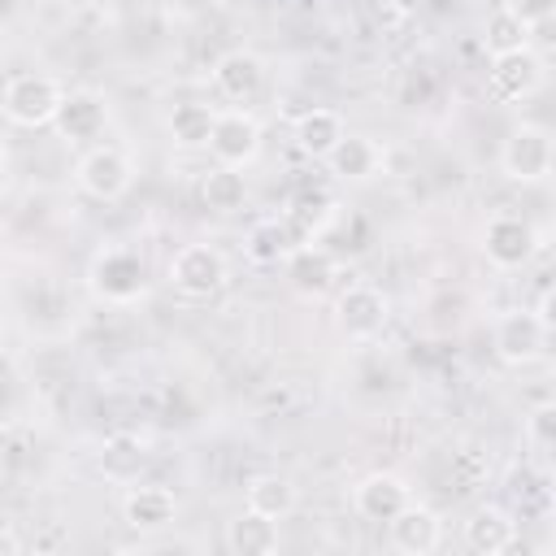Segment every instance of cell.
Here are the masks:
<instances>
[{"mask_svg": "<svg viewBox=\"0 0 556 556\" xmlns=\"http://www.w3.org/2000/svg\"><path fill=\"white\" fill-rule=\"evenodd\" d=\"M282 543L278 521L261 517V513H239L235 521H226V547L235 556H274Z\"/></svg>", "mask_w": 556, "mask_h": 556, "instance_id": "obj_20", "label": "cell"}, {"mask_svg": "<svg viewBox=\"0 0 556 556\" xmlns=\"http://www.w3.org/2000/svg\"><path fill=\"white\" fill-rule=\"evenodd\" d=\"M486 78H491V91L500 100H526L543 87V56L530 43L513 48V52H495Z\"/></svg>", "mask_w": 556, "mask_h": 556, "instance_id": "obj_9", "label": "cell"}, {"mask_svg": "<svg viewBox=\"0 0 556 556\" xmlns=\"http://www.w3.org/2000/svg\"><path fill=\"white\" fill-rule=\"evenodd\" d=\"M547 330L539 321V313L530 308H513V313H500L495 317V330H491V343H495V356L504 365H534L543 352H547Z\"/></svg>", "mask_w": 556, "mask_h": 556, "instance_id": "obj_5", "label": "cell"}, {"mask_svg": "<svg viewBox=\"0 0 556 556\" xmlns=\"http://www.w3.org/2000/svg\"><path fill=\"white\" fill-rule=\"evenodd\" d=\"M387 4H391V9L400 13V17H413V13H421V9L430 4V0H387Z\"/></svg>", "mask_w": 556, "mask_h": 556, "instance_id": "obj_30", "label": "cell"}, {"mask_svg": "<svg viewBox=\"0 0 556 556\" xmlns=\"http://www.w3.org/2000/svg\"><path fill=\"white\" fill-rule=\"evenodd\" d=\"M326 165H330L334 178L365 182V178H374V174L382 169V152H378L374 139H365V135H348V130H343V139L326 152Z\"/></svg>", "mask_w": 556, "mask_h": 556, "instance_id": "obj_19", "label": "cell"}, {"mask_svg": "<svg viewBox=\"0 0 556 556\" xmlns=\"http://www.w3.org/2000/svg\"><path fill=\"white\" fill-rule=\"evenodd\" d=\"M61 87L48 74H13L0 96V113L17 126H48L56 117Z\"/></svg>", "mask_w": 556, "mask_h": 556, "instance_id": "obj_3", "label": "cell"}, {"mask_svg": "<svg viewBox=\"0 0 556 556\" xmlns=\"http://www.w3.org/2000/svg\"><path fill=\"white\" fill-rule=\"evenodd\" d=\"M213 122H217V113H213L208 104H200V100H182V104H174V109H169L165 130H169V139H174L178 148L195 152V148H208Z\"/></svg>", "mask_w": 556, "mask_h": 556, "instance_id": "obj_22", "label": "cell"}, {"mask_svg": "<svg viewBox=\"0 0 556 556\" xmlns=\"http://www.w3.org/2000/svg\"><path fill=\"white\" fill-rule=\"evenodd\" d=\"M208 152L217 156V165L243 169V165L256 161V152H261V122H256L252 113H243V109L217 113L213 135H208Z\"/></svg>", "mask_w": 556, "mask_h": 556, "instance_id": "obj_8", "label": "cell"}, {"mask_svg": "<svg viewBox=\"0 0 556 556\" xmlns=\"http://www.w3.org/2000/svg\"><path fill=\"white\" fill-rule=\"evenodd\" d=\"M148 465V447L139 434H109L100 447V473L109 482H135Z\"/></svg>", "mask_w": 556, "mask_h": 556, "instance_id": "obj_23", "label": "cell"}, {"mask_svg": "<svg viewBox=\"0 0 556 556\" xmlns=\"http://www.w3.org/2000/svg\"><path fill=\"white\" fill-rule=\"evenodd\" d=\"M122 517H126L130 530L156 534V530L174 526L178 500H174V491H165V486H130L126 500H122Z\"/></svg>", "mask_w": 556, "mask_h": 556, "instance_id": "obj_14", "label": "cell"}, {"mask_svg": "<svg viewBox=\"0 0 556 556\" xmlns=\"http://www.w3.org/2000/svg\"><path fill=\"white\" fill-rule=\"evenodd\" d=\"M295 508V482L287 473H256L248 482V513H261L269 521H282Z\"/></svg>", "mask_w": 556, "mask_h": 556, "instance_id": "obj_24", "label": "cell"}, {"mask_svg": "<svg viewBox=\"0 0 556 556\" xmlns=\"http://www.w3.org/2000/svg\"><path fill=\"white\" fill-rule=\"evenodd\" d=\"M343 139V117L334 109H308L295 117V148L313 161H326V152Z\"/></svg>", "mask_w": 556, "mask_h": 556, "instance_id": "obj_21", "label": "cell"}, {"mask_svg": "<svg viewBox=\"0 0 556 556\" xmlns=\"http://www.w3.org/2000/svg\"><path fill=\"white\" fill-rule=\"evenodd\" d=\"M87 278H91V291H96L100 300H109V304H130V300H139L143 287H148V265H143V256L130 252V248H104V252H96Z\"/></svg>", "mask_w": 556, "mask_h": 556, "instance_id": "obj_1", "label": "cell"}, {"mask_svg": "<svg viewBox=\"0 0 556 556\" xmlns=\"http://www.w3.org/2000/svg\"><path fill=\"white\" fill-rule=\"evenodd\" d=\"M200 200H204V208H213V213H239L243 200H248V182H243V174H239L235 165H217V169L204 174Z\"/></svg>", "mask_w": 556, "mask_h": 556, "instance_id": "obj_25", "label": "cell"}, {"mask_svg": "<svg viewBox=\"0 0 556 556\" xmlns=\"http://www.w3.org/2000/svg\"><path fill=\"white\" fill-rule=\"evenodd\" d=\"M17 552H22V539H17V530L0 521V556H17Z\"/></svg>", "mask_w": 556, "mask_h": 556, "instance_id": "obj_29", "label": "cell"}, {"mask_svg": "<svg viewBox=\"0 0 556 556\" xmlns=\"http://www.w3.org/2000/svg\"><path fill=\"white\" fill-rule=\"evenodd\" d=\"M169 282L187 300H208V295H217L226 287V256L217 248H208V243H187L169 261Z\"/></svg>", "mask_w": 556, "mask_h": 556, "instance_id": "obj_4", "label": "cell"}, {"mask_svg": "<svg viewBox=\"0 0 556 556\" xmlns=\"http://www.w3.org/2000/svg\"><path fill=\"white\" fill-rule=\"evenodd\" d=\"M352 504H356V513H361L365 521H391V517L408 504V486H404V478H395V473H369V478L356 482Z\"/></svg>", "mask_w": 556, "mask_h": 556, "instance_id": "obj_15", "label": "cell"}, {"mask_svg": "<svg viewBox=\"0 0 556 556\" xmlns=\"http://www.w3.org/2000/svg\"><path fill=\"white\" fill-rule=\"evenodd\" d=\"M552 156H556L552 130L534 126V122H521L517 130H508V139L500 148V169L513 182H543L552 174Z\"/></svg>", "mask_w": 556, "mask_h": 556, "instance_id": "obj_2", "label": "cell"}, {"mask_svg": "<svg viewBox=\"0 0 556 556\" xmlns=\"http://www.w3.org/2000/svg\"><path fill=\"white\" fill-rule=\"evenodd\" d=\"M513 543H517V521H513L504 508H495V504L478 508V513L465 521V547L478 552V556H500V552H508Z\"/></svg>", "mask_w": 556, "mask_h": 556, "instance_id": "obj_18", "label": "cell"}, {"mask_svg": "<svg viewBox=\"0 0 556 556\" xmlns=\"http://www.w3.org/2000/svg\"><path fill=\"white\" fill-rule=\"evenodd\" d=\"M387 534H391V547L404 552V556H430L443 539V526H439V513L421 508V504H404L391 521H387Z\"/></svg>", "mask_w": 556, "mask_h": 556, "instance_id": "obj_13", "label": "cell"}, {"mask_svg": "<svg viewBox=\"0 0 556 556\" xmlns=\"http://www.w3.org/2000/svg\"><path fill=\"white\" fill-rule=\"evenodd\" d=\"M4 191H9V169H4V161H0V200H4Z\"/></svg>", "mask_w": 556, "mask_h": 556, "instance_id": "obj_31", "label": "cell"}, {"mask_svg": "<svg viewBox=\"0 0 556 556\" xmlns=\"http://www.w3.org/2000/svg\"><path fill=\"white\" fill-rule=\"evenodd\" d=\"M304 243V235L295 230V222L282 213V217H265V222H256L252 230H248V256L256 261V265H282L295 248Z\"/></svg>", "mask_w": 556, "mask_h": 556, "instance_id": "obj_16", "label": "cell"}, {"mask_svg": "<svg viewBox=\"0 0 556 556\" xmlns=\"http://www.w3.org/2000/svg\"><path fill=\"white\" fill-rule=\"evenodd\" d=\"M287 282L300 291V295H326L334 287V256L326 248H313V243H300L287 261Z\"/></svg>", "mask_w": 556, "mask_h": 556, "instance_id": "obj_17", "label": "cell"}, {"mask_svg": "<svg viewBox=\"0 0 556 556\" xmlns=\"http://www.w3.org/2000/svg\"><path fill=\"white\" fill-rule=\"evenodd\" d=\"M334 313H339V326H343L352 339H369V334H378V330L387 326L391 304H387V295H382L378 287H369V282H352V287L339 295Z\"/></svg>", "mask_w": 556, "mask_h": 556, "instance_id": "obj_12", "label": "cell"}, {"mask_svg": "<svg viewBox=\"0 0 556 556\" xmlns=\"http://www.w3.org/2000/svg\"><path fill=\"white\" fill-rule=\"evenodd\" d=\"M482 252L495 269H521L539 252V230L521 213H495L482 230Z\"/></svg>", "mask_w": 556, "mask_h": 556, "instance_id": "obj_7", "label": "cell"}, {"mask_svg": "<svg viewBox=\"0 0 556 556\" xmlns=\"http://www.w3.org/2000/svg\"><path fill=\"white\" fill-rule=\"evenodd\" d=\"M213 87L230 100V104H252L265 87V61L248 48H230L217 56L213 65Z\"/></svg>", "mask_w": 556, "mask_h": 556, "instance_id": "obj_11", "label": "cell"}, {"mask_svg": "<svg viewBox=\"0 0 556 556\" xmlns=\"http://www.w3.org/2000/svg\"><path fill=\"white\" fill-rule=\"evenodd\" d=\"M52 126H56L61 139H70V143H91V139H100L104 126H109V104H104V96H96V91H61V104H56Z\"/></svg>", "mask_w": 556, "mask_h": 556, "instance_id": "obj_10", "label": "cell"}, {"mask_svg": "<svg viewBox=\"0 0 556 556\" xmlns=\"http://www.w3.org/2000/svg\"><path fill=\"white\" fill-rule=\"evenodd\" d=\"M526 443H530L539 456L552 452V443H556V408H552V404H539V408L526 417Z\"/></svg>", "mask_w": 556, "mask_h": 556, "instance_id": "obj_27", "label": "cell"}, {"mask_svg": "<svg viewBox=\"0 0 556 556\" xmlns=\"http://www.w3.org/2000/svg\"><path fill=\"white\" fill-rule=\"evenodd\" d=\"M74 178H78V187L91 200H122L130 191V182H135V165H130V156L122 148L100 143V148H87L83 152Z\"/></svg>", "mask_w": 556, "mask_h": 556, "instance_id": "obj_6", "label": "cell"}, {"mask_svg": "<svg viewBox=\"0 0 556 556\" xmlns=\"http://www.w3.org/2000/svg\"><path fill=\"white\" fill-rule=\"evenodd\" d=\"M482 43L491 48V56H495V52L526 48V43H530V26H526V22H521L513 9H504V4H500V9H495L486 22H482Z\"/></svg>", "mask_w": 556, "mask_h": 556, "instance_id": "obj_26", "label": "cell"}, {"mask_svg": "<svg viewBox=\"0 0 556 556\" xmlns=\"http://www.w3.org/2000/svg\"><path fill=\"white\" fill-rule=\"evenodd\" d=\"M504 9H513L526 26H534V22H547V17H552L556 0H504Z\"/></svg>", "mask_w": 556, "mask_h": 556, "instance_id": "obj_28", "label": "cell"}]
</instances>
